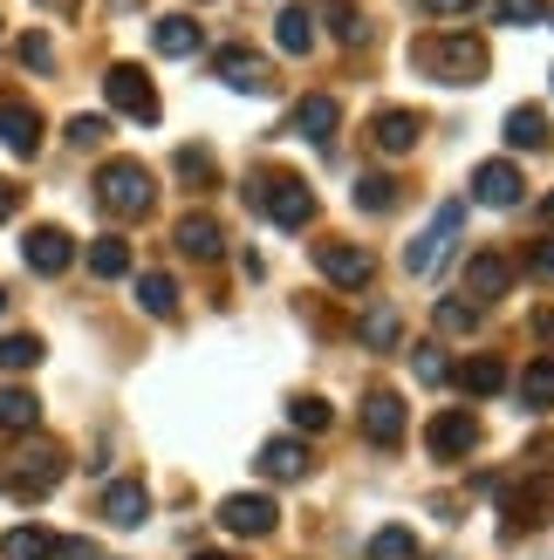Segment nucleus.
Listing matches in <instances>:
<instances>
[{"mask_svg":"<svg viewBox=\"0 0 554 560\" xmlns=\"http://www.w3.org/2000/svg\"><path fill=\"white\" fill-rule=\"evenodd\" d=\"M411 69H418L425 82H446V90H473V82H486L493 55H486L480 35L452 27V35H418L411 42Z\"/></svg>","mask_w":554,"mask_h":560,"instance_id":"obj_1","label":"nucleus"},{"mask_svg":"<svg viewBox=\"0 0 554 560\" xmlns=\"http://www.w3.org/2000/svg\"><path fill=\"white\" fill-rule=\"evenodd\" d=\"M96 206L109 219H145L158 206V185H151V172L137 158H109L103 172H96Z\"/></svg>","mask_w":554,"mask_h":560,"instance_id":"obj_2","label":"nucleus"},{"mask_svg":"<svg viewBox=\"0 0 554 560\" xmlns=\"http://www.w3.org/2000/svg\"><path fill=\"white\" fill-rule=\"evenodd\" d=\"M246 199H261V212H267L281 233H301V226L315 219V191L301 185V178H288V172H274V178H261V185L246 178Z\"/></svg>","mask_w":554,"mask_h":560,"instance_id":"obj_3","label":"nucleus"},{"mask_svg":"<svg viewBox=\"0 0 554 560\" xmlns=\"http://www.w3.org/2000/svg\"><path fill=\"white\" fill-rule=\"evenodd\" d=\"M459 226H465V206H459V199H446V206L431 212V226H425L418 240L404 246V273H418V280H431L438 267H446V254H452V240H459Z\"/></svg>","mask_w":554,"mask_h":560,"instance_id":"obj_4","label":"nucleus"},{"mask_svg":"<svg viewBox=\"0 0 554 560\" xmlns=\"http://www.w3.org/2000/svg\"><path fill=\"white\" fill-rule=\"evenodd\" d=\"M103 96H109V109H117V117H130V124H158V117H164L151 75L137 69V62H117V69H109V75H103Z\"/></svg>","mask_w":554,"mask_h":560,"instance_id":"obj_5","label":"nucleus"},{"mask_svg":"<svg viewBox=\"0 0 554 560\" xmlns=\"http://www.w3.org/2000/svg\"><path fill=\"white\" fill-rule=\"evenodd\" d=\"M425 452H431L438 465L473 458V452H480V417H473V410H438L431 424H425Z\"/></svg>","mask_w":554,"mask_h":560,"instance_id":"obj_6","label":"nucleus"},{"mask_svg":"<svg viewBox=\"0 0 554 560\" xmlns=\"http://www.w3.org/2000/svg\"><path fill=\"white\" fill-rule=\"evenodd\" d=\"M62 471H69V458H62V444H48V438H35L27 452L14 458V492L21 499H48L55 486H62Z\"/></svg>","mask_w":554,"mask_h":560,"instance_id":"obj_7","label":"nucleus"},{"mask_svg":"<svg viewBox=\"0 0 554 560\" xmlns=\"http://www.w3.org/2000/svg\"><path fill=\"white\" fill-rule=\"evenodd\" d=\"M315 267H322V280L328 288H370V273H377V260H370V246H356V240H322L315 246Z\"/></svg>","mask_w":554,"mask_h":560,"instance_id":"obj_8","label":"nucleus"},{"mask_svg":"<svg viewBox=\"0 0 554 560\" xmlns=\"http://www.w3.org/2000/svg\"><path fill=\"white\" fill-rule=\"evenodd\" d=\"M219 526L240 534V540H261V534L281 526V506H274L267 492H233V499H219Z\"/></svg>","mask_w":554,"mask_h":560,"instance_id":"obj_9","label":"nucleus"},{"mask_svg":"<svg viewBox=\"0 0 554 560\" xmlns=\"http://www.w3.org/2000/svg\"><path fill=\"white\" fill-rule=\"evenodd\" d=\"M212 75L227 82V90H240V96H267V90H274L267 55H254V48H219V55H212Z\"/></svg>","mask_w":554,"mask_h":560,"instance_id":"obj_10","label":"nucleus"},{"mask_svg":"<svg viewBox=\"0 0 554 560\" xmlns=\"http://www.w3.org/2000/svg\"><path fill=\"white\" fill-rule=\"evenodd\" d=\"M520 191H528V178H520L513 158H493V164H480V172H473V199H480L486 212H513Z\"/></svg>","mask_w":554,"mask_h":560,"instance_id":"obj_11","label":"nucleus"},{"mask_svg":"<svg viewBox=\"0 0 554 560\" xmlns=\"http://www.w3.org/2000/svg\"><path fill=\"white\" fill-rule=\"evenodd\" d=\"M513 260L507 254H493V246H486V254H473V260H465V301H473V307H486V301H500L507 288H513Z\"/></svg>","mask_w":554,"mask_h":560,"instance_id":"obj_12","label":"nucleus"},{"mask_svg":"<svg viewBox=\"0 0 554 560\" xmlns=\"http://www.w3.org/2000/svg\"><path fill=\"white\" fill-rule=\"evenodd\" d=\"M0 144L14 158H35L42 151V109L21 103V96H0Z\"/></svg>","mask_w":554,"mask_h":560,"instance_id":"obj_13","label":"nucleus"},{"mask_svg":"<svg viewBox=\"0 0 554 560\" xmlns=\"http://www.w3.org/2000/svg\"><path fill=\"white\" fill-rule=\"evenodd\" d=\"M363 438L370 444H383V452H391V444H404V397H397V389H370V397H363Z\"/></svg>","mask_w":554,"mask_h":560,"instance_id":"obj_14","label":"nucleus"},{"mask_svg":"<svg viewBox=\"0 0 554 560\" xmlns=\"http://www.w3.org/2000/svg\"><path fill=\"white\" fill-rule=\"evenodd\" d=\"M172 246H178L185 260H219V254H227V233H219L212 212H185L178 226H172Z\"/></svg>","mask_w":554,"mask_h":560,"instance_id":"obj_15","label":"nucleus"},{"mask_svg":"<svg viewBox=\"0 0 554 560\" xmlns=\"http://www.w3.org/2000/svg\"><path fill=\"white\" fill-rule=\"evenodd\" d=\"M309 444H295V438H267L261 444V479L267 486H295V479H309Z\"/></svg>","mask_w":554,"mask_h":560,"instance_id":"obj_16","label":"nucleus"},{"mask_svg":"<svg viewBox=\"0 0 554 560\" xmlns=\"http://www.w3.org/2000/svg\"><path fill=\"white\" fill-rule=\"evenodd\" d=\"M21 260L35 267V273H69V260H76V240L62 233V226H35L21 240Z\"/></svg>","mask_w":554,"mask_h":560,"instance_id":"obj_17","label":"nucleus"},{"mask_svg":"<svg viewBox=\"0 0 554 560\" xmlns=\"http://www.w3.org/2000/svg\"><path fill=\"white\" fill-rule=\"evenodd\" d=\"M103 520L124 526V534H130V526H145L151 520V492L137 486V479H109L103 486Z\"/></svg>","mask_w":554,"mask_h":560,"instance_id":"obj_18","label":"nucleus"},{"mask_svg":"<svg viewBox=\"0 0 554 560\" xmlns=\"http://www.w3.org/2000/svg\"><path fill=\"white\" fill-rule=\"evenodd\" d=\"M370 137H377V151H383V158H404V151H418L425 124H418V109H377Z\"/></svg>","mask_w":554,"mask_h":560,"instance_id":"obj_19","label":"nucleus"},{"mask_svg":"<svg viewBox=\"0 0 554 560\" xmlns=\"http://www.w3.org/2000/svg\"><path fill=\"white\" fill-rule=\"evenodd\" d=\"M274 48H281V55H309L315 48V8H309V0L281 8V21H274Z\"/></svg>","mask_w":554,"mask_h":560,"instance_id":"obj_20","label":"nucleus"},{"mask_svg":"<svg viewBox=\"0 0 554 560\" xmlns=\"http://www.w3.org/2000/svg\"><path fill=\"white\" fill-rule=\"evenodd\" d=\"M151 42H158V55H172V62H192L199 55V21H185V14H164L158 27H151Z\"/></svg>","mask_w":554,"mask_h":560,"instance_id":"obj_21","label":"nucleus"},{"mask_svg":"<svg viewBox=\"0 0 554 560\" xmlns=\"http://www.w3.org/2000/svg\"><path fill=\"white\" fill-rule=\"evenodd\" d=\"M507 144H513V151H547V144H554V137H547V109H541V103L507 109Z\"/></svg>","mask_w":554,"mask_h":560,"instance_id":"obj_22","label":"nucleus"},{"mask_svg":"<svg viewBox=\"0 0 554 560\" xmlns=\"http://www.w3.org/2000/svg\"><path fill=\"white\" fill-rule=\"evenodd\" d=\"M336 124H343V103L336 96H309L295 109V130L309 137V144H328V137H336Z\"/></svg>","mask_w":554,"mask_h":560,"instance_id":"obj_23","label":"nucleus"},{"mask_svg":"<svg viewBox=\"0 0 554 560\" xmlns=\"http://www.w3.org/2000/svg\"><path fill=\"white\" fill-rule=\"evenodd\" d=\"M137 307H145L151 322H172L178 315V280L172 273H137Z\"/></svg>","mask_w":554,"mask_h":560,"instance_id":"obj_24","label":"nucleus"},{"mask_svg":"<svg viewBox=\"0 0 554 560\" xmlns=\"http://www.w3.org/2000/svg\"><path fill=\"white\" fill-rule=\"evenodd\" d=\"M459 383H465V397H493V389H507V362L500 355H473L459 370Z\"/></svg>","mask_w":554,"mask_h":560,"instance_id":"obj_25","label":"nucleus"},{"mask_svg":"<svg viewBox=\"0 0 554 560\" xmlns=\"http://www.w3.org/2000/svg\"><path fill=\"white\" fill-rule=\"evenodd\" d=\"M90 273H96V280H124V273H130V246H124L117 233L90 240Z\"/></svg>","mask_w":554,"mask_h":560,"instance_id":"obj_26","label":"nucleus"},{"mask_svg":"<svg viewBox=\"0 0 554 560\" xmlns=\"http://www.w3.org/2000/svg\"><path fill=\"white\" fill-rule=\"evenodd\" d=\"M0 560H55V540L42 526H14V534L0 540Z\"/></svg>","mask_w":554,"mask_h":560,"instance_id":"obj_27","label":"nucleus"},{"mask_svg":"<svg viewBox=\"0 0 554 560\" xmlns=\"http://www.w3.org/2000/svg\"><path fill=\"white\" fill-rule=\"evenodd\" d=\"M35 417H42L35 389H0V431H35Z\"/></svg>","mask_w":554,"mask_h":560,"instance_id":"obj_28","label":"nucleus"},{"mask_svg":"<svg viewBox=\"0 0 554 560\" xmlns=\"http://www.w3.org/2000/svg\"><path fill=\"white\" fill-rule=\"evenodd\" d=\"M397 178H383V172H370V178H356V212H397Z\"/></svg>","mask_w":554,"mask_h":560,"instance_id":"obj_29","label":"nucleus"},{"mask_svg":"<svg viewBox=\"0 0 554 560\" xmlns=\"http://www.w3.org/2000/svg\"><path fill=\"white\" fill-rule=\"evenodd\" d=\"M520 404L528 410H554V362H528V376H520Z\"/></svg>","mask_w":554,"mask_h":560,"instance_id":"obj_30","label":"nucleus"},{"mask_svg":"<svg viewBox=\"0 0 554 560\" xmlns=\"http://www.w3.org/2000/svg\"><path fill=\"white\" fill-rule=\"evenodd\" d=\"M363 553L370 560H418V534H411V526H383V534H370Z\"/></svg>","mask_w":554,"mask_h":560,"instance_id":"obj_31","label":"nucleus"},{"mask_svg":"<svg viewBox=\"0 0 554 560\" xmlns=\"http://www.w3.org/2000/svg\"><path fill=\"white\" fill-rule=\"evenodd\" d=\"M42 355V335H0V370H35Z\"/></svg>","mask_w":554,"mask_h":560,"instance_id":"obj_32","label":"nucleus"},{"mask_svg":"<svg viewBox=\"0 0 554 560\" xmlns=\"http://www.w3.org/2000/svg\"><path fill=\"white\" fill-rule=\"evenodd\" d=\"M473 328H480V307L465 301V294L438 301V335H473Z\"/></svg>","mask_w":554,"mask_h":560,"instance_id":"obj_33","label":"nucleus"},{"mask_svg":"<svg viewBox=\"0 0 554 560\" xmlns=\"http://www.w3.org/2000/svg\"><path fill=\"white\" fill-rule=\"evenodd\" d=\"M493 14H500V27H534L547 14V0H493Z\"/></svg>","mask_w":554,"mask_h":560,"instance_id":"obj_34","label":"nucleus"},{"mask_svg":"<svg viewBox=\"0 0 554 560\" xmlns=\"http://www.w3.org/2000/svg\"><path fill=\"white\" fill-rule=\"evenodd\" d=\"M103 137H109V117H69V144L76 151H96Z\"/></svg>","mask_w":554,"mask_h":560,"instance_id":"obj_35","label":"nucleus"},{"mask_svg":"<svg viewBox=\"0 0 554 560\" xmlns=\"http://www.w3.org/2000/svg\"><path fill=\"white\" fill-rule=\"evenodd\" d=\"M288 417H295V431H328V404L322 397H295Z\"/></svg>","mask_w":554,"mask_h":560,"instance_id":"obj_36","label":"nucleus"},{"mask_svg":"<svg viewBox=\"0 0 554 560\" xmlns=\"http://www.w3.org/2000/svg\"><path fill=\"white\" fill-rule=\"evenodd\" d=\"M363 342H370V349H391V342H397V307H377V315L363 322Z\"/></svg>","mask_w":554,"mask_h":560,"instance_id":"obj_37","label":"nucleus"},{"mask_svg":"<svg viewBox=\"0 0 554 560\" xmlns=\"http://www.w3.org/2000/svg\"><path fill=\"white\" fill-rule=\"evenodd\" d=\"M21 62L27 69H55V42L42 35V27H27V35H21Z\"/></svg>","mask_w":554,"mask_h":560,"instance_id":"obj_38","label":"nucleus"},{"mask_svg":"<svg viewBox=\"0 0 554 560\" xmlns=\"http://www.w3.org/2000/svg\"><path fill=\"white\" fill-rule=\"evenodd\" d=\"M178 178L185 185H212V151H178Z\"/></svg>","mask_w":554,"mask_h":560,"instance_id":"obj_39","label":"nucleus"},{"mask_svg":"<svg viewBox=\"0 0 554 560\" xmlns=\"http://www.w3.org/2000/svg\"><path fill=\"white\" fill-rule=\"evenodd\" d=\"M411 362H418V383H446V376H452V370H446V355H438L431 342H425L418 355H411Z\"/></svg>","mask_w":554,"mask_h":560,"instance_id":"obj_40","label":"nucleus"},{"mask_svg":"<svg viewBox=\"0 0 554 560\" xmlns=\"http://www.w3.org/2000/svg\"><path fill=\"white\" fill-rule=\"evenodd\" d=\"M528 273L534 280H554V240H534L528 246Z\"/></svg>","mask_w":554,"mask_h":560,"instance_id":"obj_41","label":"nucleus"},{"mask_svg":"<svg viewBox=\"0 0 554 560\" xmlns=\"http://www.w3.org/2000/svg\"><path fill=\"white\" fill-rule=\"evenodd\" d=\"M55 560H103L96 540H55Z\"/></svg>","mask_w":554,"mask_h":560,"instance_id":"obj_42","label":"nucleus"},{"mask_svg":"<svg viewBox=\"0 0 554 560\" xmlns=\"http://www.w3.org/2000/svg\"><path fill=\"white\" fill-rule=\"evenodd\" d=\"M418 8H425V14H465L473 0H418Z\"/></svg>","mask_w":554,"mask_h":560,"instance_id":"obj_43","label":"nucleus"},{"mask_svg":"<svg viewBox=\"0 0 554 560\" xmlns=\"http://www.w3.org/2000/svg\"><path fill=\"white\" fill-rule=\"evenodd\" d=\"M14 206H21V191H14L8 178H0V219H14Z\"/></svg>","mask_w":554,"mask_h":560,"instance_id":"obj_44","label":"nucleus"},{"mask_svg":"<svg viewBox=\"0 0 554 560\" xmlns=\"http://www.w3.org/2000/svg\"><path fill=\"white\" fill-rule=\"evenodd\" d=\"M42 8H48V14H76V0H42Z\"/></svg>","mask_w":554,"mask_h":560,"instance_id":"obj_45","label":"nucleus"},{"mask_svg":"<svg viewBox=\"0 0 554 560\" xmlns=\"http://www.w3.org/2000/svg\"><path fill=\"white\" fill-rule=\"evenodd\" d=\"M541 212H547V226H554V191H547V206H541Z\"/></svg>","mask_w":554,"mask_h":560,"instance_id":"obj_46","label":"nucleus"},{"mask_svg":"<svg viewBox=\"0 0 554 560\" xmlns=\"http://www.w3.org/2000/svg\"><path fill=\"white\" fill-rule=\"evenodd\" d=\"M192 560H233V553H192Z\"/></svg>","mask_w":554,"mask_h":560,"instance_id":"obj_47","label":"nucleus"},{"mask_svg":"<svg viewBox=\"0 0 554 560\" xmlns=\"http://www.w3.org/2000/svg\"><path fill=\"white\" fill-rule=\"evenodd\" d=\"M0 315H8V288H0Z\"/></svg>","mask_w":554,"mask_h":560,"instance_id":"obj_48","label":"nucleus"},{"mask_svg":"<svg viewBox=\"0 0 554 560\" xmlns=\"http://www.w3.org/2000/svg\"><path fill=\"white\" fill-rule=\"evenodd\" d=\"M547 21H554V8H547Z\"/></svg>","mask_w":554,"mask_h":560,"instance_id":"obj_49","label":"nucleus"},{"mask_svg":"<svg viewBox=\"0 0 554 560\" xmlns=\"http://www.w3.org/2000/svg\"><path fill=\"white\" fill-rule=\"evenodd\" d=\"M547 82H554V75H547Z\"/></svg>","mask_w":554,"mask_h":560,"instance_id":"obj_50","label":"nucleus"}]
</instances>
